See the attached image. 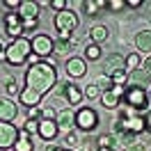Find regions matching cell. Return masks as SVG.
Instances as JSON below:
<instances>
[{"mask_svg": "<svg viewBox=\"0 0 151 151\" xmlns=\"http://www.w3.org/2000/svg\"><path fill=\"white\" fill-rule=\"evenodd\" d=\"M108 7L110 9H122V7H126V0H108Z\"/></svg>", "mask_w": 151, "mask_h": 151, "instance_id": "8d00e7d4", "label": "cell"}, {"mask_svg": "<svg viewBox=\"0 0 151 151\" xmlns=\"http://www.w3.org/2000/svg\"><path fill=\"white\" fill-rule=\"evenodd\" d=\"M124 101L135 108V110H144L149 105V99H147V89L144 87H126V94H124Z\"/></svg>", "mask_w": 151, "mask_h": 151, "instance_id": "277c9868", "label": "cell"}, {"mask_svg": "<svg viewBox=\"0 0 151 151\" xmlns=\"http://www.w3.org/2000/svg\"><path fill=\"white\" fill-rule=\"evenodd\" d=\"M144 124H147V131H151V112L144 114Z\"/></svg>", "mask_w": 151, "mask_h": 151, "instance_id": "7dc6e473", "label": "cell"}, {"mask_svg": "<svg viewBox=\"0 0 151 151\" xmlns=\"http://www.w3.org/2000/svg\"><path fill=\"white\" fill-rule=\"evenodd\" d=\"M57 41H73V32H64V30H57Z\"/></svg>", "mask_w": 151, "mask_h": 151, "instance_id": "d590c367", "label": "cell"}, {"mask_svg": "<svg viewBox=\"0 0 151 151\" xmlns=\"http://www.w3.org/2000/svg\"><path fill=\"white\" fill-rule=\"evenodd\" d=\"M55 83H57V69L55 64H48V62H39V64L30 66L25 73V87L41 96L50 92Z\"/></svg>", "mask_w": 151, "mask_h": 151, "instance_id": "6da1fadb", "label": "cell"}, {"mask_svg": "<svg viewBox=\"0 0 151 151\" xmlns=\"http://www.w3.org/2000/svg\"><path fill=\"white\" fill-rule=\"evenodd\" d=\"M78 151H87V149H78Z\"/></svg>", "mask_w": 151, "mask_h": 151, "instance_id": "681fc988", "label": "cell"}, {"mask_svg": "<svg viewBox=\"0 0 151 151\" xmlns=\"http://www.w3.org/2000/svg\"><path fill=\"white\" fill-rule=\"evenodd\" d=\"M21 23H23V21H21V16H19V14H14V12L5 16V25H7V28H12V25H21Z\"/></svg>", "mask_w": 151, "mask_h": 151, "instance_id": "f546056e", "label": "cell"}, {"mask_svg": "<svg viewBox=\"0 0 151 151\" xmlns=\"http://www.w3.org/2000/svg\"><path fill=\"white\" fill-rule=\"evenodd\" d=\"M66 73L71 78H83L87 73V62L83 57H69L66 60Z\"/></svg>", "mask_w": 151, "mask_h": 151, "instance_id": "30bf717a", "label": "cell"}, {"mask_svg": "<svg viewBox=\"0 0 151 151\" xmlns=\"http://www.w3.org/2000/svg\"><path fill=\"white\" fill-rule=\"evenodd\" d=\"M110 78H112V85H122V87H126V83H128V73H126V71H114Z\"/></svg>", "mask_w": 151, "mask_h": 151, "instance_id": "cb8c5ba5", "label": "cell"}, {"mask_svg": "<svg viewBox=\"0 0 151 151\" xmlns=\"http://www.w3.org/2000/svg\"><path fill=\"white\" fill-rule=\"evenodd\" d=\"M122 151H147V147H142V144H131V147H126V149H122Z\"/></svg>", "mask_w": 151, "mask_h": 151, "instance_id": "b9f144b4", "label": "cell"}, {"mask_svg": "<svg viewBox=\"0 0 151 151\" xmlns=\"http://www.w3.org/2000/svg\"><path fill=\"white\" fill-rule=\"evenodd\" d=\"M19 99H21V103H23V105H28V108H37V105L41 103V99H44V96L25 87V89H23V92L19 94Z\"/></svg>", "mask_w": 151, "mask_h": 151, "instance_id": "2e32d148", "label": "cell"}, {"mask_svg": "<svg viewBox=\"0 0 151 151\" xmlns=\"http://www.w3.org/2000/svg\"><path fill=\"white\" fill-rule=\"evenodd\" d=\"M135 137H137L135 133L122 131V133H119V137H117V142H122V144H124V149H126V147H131V144H135Z\"/></svg>", "mask_w": 151, "mask_h": 151, "instance_id": "603a6c76", "label": "cell"}, {"mask_svg": "<svg viewBox=\"0 0 151 151\" xmlns=\"http://www.w3.org/2000/svg\"><path fill=\"white\" fill-rule=\"evenodd\" d=\"M35 25H37V21H23V28L25 30H32Z\"/></svg>", "mask_w": 151, "mask_h": 151, "instance_id": "bcb514c9", "label": "cell"}, {"mask_svg": "<svg viewBox=\"0 0 151 151\" xmlns=\"http://www.w3.org/2000/svg\"><path fill=\"white\" fill-rule=\"evenodd\" d=\"M55 117H57V112L53 108H44L41 110V119H55Z\"/></svg>", "mask_w": 151, "mask_h": 151, "instance_id": "74e56055", "label": "cell"}, {"mask_svg": "<svg viewBox=\"0 0 151 151\" xmlns=\"http://www.w3.org/2000/svg\"><path fill=\"white\" fill-rule=\"evenodd\" d=\"M25 62H28L30 66H35V64H39L41 60H39V55H35V53H30V55H28V60H25Z\"/></svg>", "mask_w": 151, "mask_h": 151, "instance_id": "60d3db41", "label": "cell"}, {"mask_svg": "<svg viewBox=\"0 0 151 151\" xmlns=\"http://www.w3.org/2000/svg\"><path fill=\"white\" fill-rule=\"evenodd\" d=\"M12 149H14V151H32V149H35V144H32V140H30L28 133H21Z\"/></svg>", "mask_w": 151, "mask_h": 151, "instance_id": "ac0fdd59", "label": "cell"}, {"mask_svg": "<svg viewBox=\"0 0 151 151\" xmlns=\"http://www.w3.org/2000/svg\"><path fill=\"white\" fill-rule=\"evenodd\" d=\"M44 140H53L57 135V122L55 119H39V133Z\"/></svg>", "mask_w": 151, "mask_h": 151, "instance_id": "7c38bea8", "label": "cell"}, {"mask_svg": "<svg viewBox=\"0 0 151 151\" xmlns=\"http://www.w3.org/2000/svg\"><path fill=\"white\" fill-rule=\"evenodd\" d=\"M96 85L101 87V92H110V89H112V78H110V76H101V78L96 80Z\"/></svg>", "mask_w": 151, "mask_h": 151, "instance_id": "83f0119b", "label": "cell"}, {"mask_svg": "<svg viewBox=\"0 0 151 151\" xmlns=\"http://www.w3.org/2000/svg\"><path fill=\"white\" fill-rule=\"evenodd\" d=\"M0 62H7V46L0 44Z\"/></svg>", "mask_w": 151, "mask_h": 151, "instance_id": "ee69618b", "label": "cell"}, {"mask_svg": "<svg viewBox=\"0 0 151 151\" xmlns=\"http://www.w3.org/2000/svg\"><path fill=\"white\" fill-rule=\"evenodd\" d=\"M140 55L137 53H131V55L126 57V73H133V71H137L140 69Z\"/></svg>", "mask_w": 151, "mask_h": 151, "instance_id": "44dd1931", "label": "cell"}, {"mask_svg": "<svg viewBox=\"0 0 151 151\" xmlns=\"http://www.w3.org/2000/svg\"><path fill=\"white\" fill-rule=\"evenodd\" d=\"M19 16H21V21H37V16H39V5H37V2H30V0L21 2Z\"/></svg>", "mask_w": 151, "mask_h": 151, "instance_id": "4fadbf2b", "label": "cell"}, {"mask_svg": "<svg viewBox=\"0 0 151 151\" xmlns=\"http://www.w3.org/2000/svg\"><path fill=\"white\" fill-rule=\"evenodd\" d=\"M25 133H39V119H28L25 122Z\"/></svg>", "mask_w": 151, "mask_h": 151, "instance_id": "1f68e13d", "label": "cell"}, {"mask_svg": "<svg viewBox=\"0 0 151 151\" xmlns=\"http://www.w3.org/2000/svg\"><path fill=\"white\" fill-rule=\"evenodd\" d=\"M57 131H62V133H69L71 128L76 126V112L71 110V108H64V110H60L57 112Z\"/></svg>", "mask_w": 151, "mask_h": 151, "instance_id": "9c48e42d", "label": "cell"}, {"mask_svg": "<svg viewBox=\"0 0 151 151\" xmlns=\"http://www.w3.org/2000/svg\"><path fill=\"white\" fill-rule=\"evenodd\" d=\"M128 80H133V87H144V85H147V80H149V76L137 69V71L128 73Z\"/></svg>", "mask_w": 151, "mask_h": 151, "instance_id": "ffe728a7", "label": "cell"}, {"mask_svg": "<svg viewBox=\"0 0 151 151\" xmlns=\"http://www.w3.org/2000/svg\"><path fill=\"white\" fill-rule=\"evenodd\" d=\"M99 151H112V149H108V147H99Z\"/></svg>", "mask_w": 151, "mask_h": 151, "instance_id": "c3c4849f", "label": "cell"}, {"mask_svg": "<svg viewBox=\"0 0 151 151\" xmlns=\"http://www.w3.org/2000/svg\"><path fill=\"white\" fill-rule=\"evenodd\" d=\"M19 137V131L12 122H0V149H9Z\"/></svg>", "mask_w": 151, "mask_h": 151, "instance_id": "ba28073f", "label": "cell"}, {"mask_svg": "<svg viewBox=\"0 0 151 151\" xmlns=\"http://www.w3.org/2000/svg\"><path fill=\"white\" fill-rule=\"evenodd\" d=\"M73 46H76L73 41H57V44H55V50H53V53H57V55H64V53H69V50H71Z\"/></svg>", "mask_w": 151, "mask_h": 151, "instance_id": "4316f807", "label": "cell"}, {"mask_svg": "<svg viewBox=\"0 0 151 151\" xmlns=\"http://www.w3.org/2000/svg\"><path fill=\"white\" fill-rule=\"evenodd\" d=\"M83 7H85V14H89V16H92V14H96V12H99V2L85 0V2H83Z\"/></svg>", "mask_w": 151, "mask_h": 151, "instance_id": "d6a6232c", "label": "cell"}, {"mask_svg": "<svg viewBox=\"0 0 151 151\" xmlns=\"http://www.w3.org/2000/svg\"><path fill=\"white\" fill-rule=\"evenodd\" d=\"M66 5H69L66 0H50V7L55 9V14H57V12H64V9H66Z\"/></svg>", "mask_w": 151, "mask_h": 151, "instance_id": "e575fe53", "label": "cell"}, {"mask_svg": "<svg viewBox=\"0 0 151 151\" xmlns=\"http://www.w3.org/2000/svg\"><path fill=\"white\" fill-rule=\"evenodd\" d=\"M30 53H32V48H30V41L25 37L14 39L12 44H7V62H9L12 66L25 64V60H28Z\"/></svg>", "mask_w": 151, "mask_h": 151, "instance_id": "7a4b0ae2", "label": "cell"}, {"mask_svg": "<svg viewBox=\"0 0 151 151\" xmlns=\"http://www.w3.org/2000/svg\"><path fill=\"white\" fill-rule=\"evenodd\" d=\"M78 142H80V135H73V133H69V135H64V144H66V147H71V149H76V147H78Z\"/></svg>", "mask_w": 151, "mask_h": 151, "instance_id": "4dcf8cb0", "label": "cell"}, {"mask_svg": "<svg viewBox=\"0 0 151 151\" xmlns=\"http://www.w3.org/2000/svg\"><path fill=\"white\" fill-rule=\"evenodd\" d=\"M89 39H92V44H101L108 39V28L105 25H92L89 28Z\"/></svg>", "mask_w": 151, "mask_h": 151, "instance_id": "d6986e66", "label": "cell"}, {"mask_svg": "<svg viewBox=\"0 0 151 151\" xmlns=\"http://www.w3.org/2000/svg\"><path fill=\"white\" fill-rule=\"evenodd\" d=\"M85 57L87 60H99V57H101V46H99V44H89L87 50H85Z\"/></svg>", "mask_w": 151, "mask_h": 151, "instance_id": "d4e9b609", "label": "cell"}, {"mask_svg": "<svg viewBox=\"0 0 151 151\" xmlns=\"http://www.w3.org/2000/svg\"><path fill=\"white\" fill-rule=\"evenodd\" d=\"M39 117H41V110H39V105H37V108H30L28 119H39Z\"/></svg>", "mask_w": 151, "mask_h": 151, "instance_id": "ab89813d", "label": "cell"}, {"mask_svg": "<svg viewBox=\"0 0 151 151\" xmlns=\"http://www.w3.org/2000/svg\"><path fill=\"white\" fill-rule=\"evenodd\" d=\"M142 71H144V73H147V76L151 78V55L147 57V60H144V69H142Z\"/></svg>", "mask_w": 151, "mask_h": 151, "instance_id": "7bdbcfd3", "label": "cell"}, {"mask_svg": "<svg viewBox=\"0 0 151 151\" xmlns=\"http://www.w3.org/2000/svg\"><path fill=\"white\" fill-rule=\"evenodd\" d=\"M5 7H9L12 12H14V9H21V0H5Z\"/></svg>", "mask_w": 151, "mask_h": 151, "instance_id": "f35d334b", "label": "cell"}, {"mask_svg": "<svg viewBox=\"0 0 151 151\" xmlns=\"http://www.w3.org/2000/svg\"><path fill=\"white\" fill-rule=\"evenodd\" d=\"M30 48H32L35 55H39V60H44V57H48L55 50V44H53V39L46 37V35H37V37L30 41Z\"/></svg>", "mask_w": 151, "mask_h": 151, "instance_id": "52a82bcc", "label": "cell"}, {"mask_svg": "<svg viewBox=\"0 0 151 151\" xmlns=\"http://www.w3.org/2000/svg\"><path fill=\"white\" fill-rule=\"evenodd\" d=\"M114 144H117V137H114V135H101V137H99V147H108V149H112Z\"/></svg>", "mask_w": 151, "mask_h": 151, "instance_id": "f1b7e54d", "label": "cell"}, {"mask_svg": "<svg viewBox=\"0 0 151 151\" xmlns=\"http://www.w3.org/2000/svg\"><path fill=\"white\" fill-rule=\"evenodd\" d=\"M117 131H128V133H142L147 131V124H144V114H122V119L117 124Z\"/></svg>", "mask_w": 151, "mask_h": 151, "instance_id": "3957f363", "label": "cell"}, {"mask_svg": "<svg viewBox=\"0 0 151 151\" xmlns=\"http://www.w3.org/2000/svg\"><path fill=\"white\" fill-rule=\"evenodd\" d=\"M135 46L142 53H151V30H140L135 35Z\"/></svg>", "mask_w": 151, "mask_h": 151, "instance_id": "e0dca14e", "label": "cell"}, {"mask_svg": "<svg viewBox=\"0 0 151 151\" xmlns=\"http://www.w3.org/2000/svg\"><path fill=\"white\" fill-rule=\"evenodd\" d=\"M114 71H126V57L117 55V53H112V55L108 57V62H105V71H103V76H112Z\"/></svg>", "mask_w": 151, "mask_h": 151, "instance_id": "8fae6325", "label": "cell"}, {"mask_svg": "<svg viewBox=\"0 0 151 151\" xmlns=\"http://www.w3.org/2000/svg\"><path fill=\"white\" fill-rule=\"evenodd\" d=\"M62 94H64V99L71 105H80V103H83V92H80L73 83H66V85L62 87Z\"/></svg>", "mask_w": 151, "mask_h": 151, "instance_id": "5bb4252c", "label": "cell"}, {"mask_svg": "<svg viewBox=\"0 0 151 151\" xmlns=\"http://www.w3.org/2000/svg\"><path fill=\"white\" fill-rule=\"evenodd\" d=\"M7 94L9 96H19L21 92H19V83L16 80H7Z\"/></svg>", "mask_w": 151, "mask_h": 151, "instance_id": "836d02e7", "label": "cell"}, {"mask_svg": "<svg viewBox=\"0 0 151 151\" xmlns=\"http://www.w3.org/2000/svg\"><path fill=\"white\" fill-rule=\"evenodd\" d=\"M140 5H142V0H128V2H126V7H133V9L140 7Z\"/></svg>", "mask_w": 151, "mask_h": 151, "instance_id": "f6af8a7d", "label": "cell"}, {"mask_svg": "<svg viewBox=\"0 0 151 151\" xmlns=\"http://www.w3.org/2000/svg\"><path fill=\"white\" fill-rule=\"evenodd\" d=\"M101 103H103V108H117V105H119V99H117L112 92H103Z\"/></svg>", "mask_w": 151, "mask_h": 151, "instance_id": "7402d4cb", "label": "cell"}, {"mask_svg": "<svg viewBox=\"0 0 151 151\" xmlns=\"http://www.w3.org/2000/svg\"><path fill=\"white\" fill-rule=\"evenodd\" d=\"M55 30H64V32H76L78 28V16H76L71 9H64V12H57L55 14V21H53Z\"/></svg>", "mask_w": 151, "mask_h": 151, "instance_id": "8992f818", "label": "cell"}, {"mask_svg": "<svg viewBox=\"0 0 151 151\" xmlns=\"http://www.w3.org/2000/svg\"><path fill=\"white\" fill-rule=\"evenodd\" d=\"M85 96H87V99H101V96H103V92H101V87L96 85V83H92V85H87Z\"/></svg>", "mask_w": 151, "mask_h": 151, "instance_id": "484cf974", "label": "cell"}, {"mask_svg": "<svg viewBox=\"0 0 151 151\" xmlns=\"http://www.w3.org/2000/svg\"><path fill=\"white\" fill-rule=\"evenodd\" d=\"M16 117V103L9 99H0V122H12Z\"/></svg>", "mask_w": 151, "mask_h": 151, "instance_id": "9a60e30c", "label": "cell"}, {"mask_svg": "<svg viewBox=\"0 0 151 151\" xmlns=\"http://www.w3.org/2000/svg\"><path fill=\"white\" fill-rule=\"evenodd\" d=\"M96 124H99L96 110H92V108H80V110L76 112V126H78L80 131H92V128H96Z\"/></svg>", "mask_w": 151, "mask_h": 151, "instance_id": "5b68a950", "label": "cell"}]
</instances>
